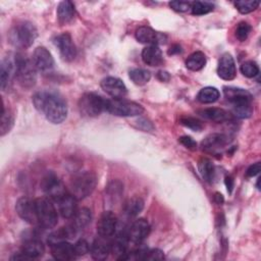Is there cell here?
<instances>
[{
	"instance_id": "cell-1",
	"label": "cell",
	"mask_w": 261,
	"mask_h": 261,
	"mask_svg": "<svg viewBox=\"0 0 261 261\" xmlns=\"http://www.w3.org/2000/svg\"><path fill=\"white\" fill-rule=\"evenodd\" d=\"M33 103L36 109L54 124H59L66 118L67 104L64 98L55 91L44 90L37 92L33 96Z\"/></svg>"
},
{
	"instance_id": "cell-2",
	"label": "cell",
	"mask_w": 261,
	"mask_h": 261,
	"mask_svg": "<svg viewBox=\"0 0 261 261\" xmlns=\"http://www.w3.org/2000/svg\"><path fill=\"white\" fill-rule=\"evenodd\" d=\"M37 36L38 32L36 27L32 22L24 20L16 23L11 29L9 33V41L13 46L25 49L33 45Z\"/></svg>"
},
{
	"instance_id": "cell-3",
	"label": "cell",
	"mask_w": 261,
	"mask_h": 261,
	"mask_svg": "<svg viewBox=\"0 0 261 261\" xmlns=\"http://www.w3.org/2000/svg\"><path fill=\"white\" fill-rule=\"evenodd\" d=\"M15 62V79L18 84L24 89H31L35 86L37 74V69L35 68L32 59H29L21 53H16L14 55Z\"/></svg>"
},
{
	"instance_id": "cell-4",
	"label": "cell",
	"mask_w": 261,
	"mask_h": 261,
	"mask_svg": "<svg viewBox=\"0 0 261 261\" xmlns=\"http://www.w3.org/2000/svg\"><path fill=\"white\" fill-rule=\"evenodd\" d=\"M97 178L94 172L84 171L73 177L70 182V194L76 200H83L95 190Z\"/></svg>"
},
{
	"instance_id": "cell-5",
	"label": "cell",
	"mask_w": 261,
	"mask_h": 261,
	"mask_svg": "<svg viewBox=\"0 0 261 261\" xmlns=\"http://www.w3.org/2000/svg\"><path fill=\"white\" fill-rule=\"evenodd\" d=\"M105 111L115 116L133 117L141 115L144 108L136 102L124 99H106Z\"/></svg>"
},
{
	"instance_id": "cell-6",
	"label": "cell",
	"mask_w": 261,
	"mask_h": 261,
	"mask_svg": "<svg viewBox=\"0 0 261 261\" xmlns=\"http://www.w3.org/2000/svg\"><path fill=\"white\" fill-rule=\"evenodd\" d=\"M77 106L81 115L96 117L105 111L106 99L95 93H86L80 98Z\"/></svg>"
},
{
	"instance_id": "cell-7",
	"label": "cell",
	"mask_w": 261,
	"mask_h": 261,
	"mask_svg": "<svg viewBox=\"0 0 261 261\" xmlns=\"http://www.w3.org/2000/svg\"><path fill=\"white\" fill-rule=\"evenodd\" d=\"M39 225L44 228H52L57 223V212L49 198L35 200Z\"/></svg>"
},
{
	"instance_id": "cell-8",
	"label": "cell",
	"mask_w": 261,
	"mask_h": 261,
	"mask_svg": "<svg viewBox=\"0 0 261 261\" xmlns=\"http://www.w3.org/2000/svg\"><path fill=\"white\" fill-rule=\"evenodd\" d=\"M42 189L50 200L58 202L61 198H63L67 193V190L64 184L53 173L49 172L43 178Z\"/></svg>"
},
{
	"instance_id": "cell-9",
	"label": "cell",
	"mask_w": 261,
	"mask_h": 261,
	"mask_svg": "<svg viewBox=\"0 0 261 261\" xmlns=\"http://www.w3.org/2000/svg\"><path fill=\"white\" fill-rule=\"evenodd\" d=\"M15 210L22 220L31 224H39L35 200L28 197L19 198L15 204Z\"/></svg>"
},
{
	"instance_id": "cell-10",
	"label": "cell",
	"mask_w": 261,
	"mask_h": 261,
	"mask_svg": "<svg viewBox=\"0 0 261 261\" xmlns=\"http://www.w3.org/2000/svg\"><path fill=\"white\" fill-rule=\"evenodd\" d=\"M54 44L58 48L60 56L64 61L70 62L76 56V48L68 33H62L54 38Z\"/></svg>"
},
{
	"instance_id": "cell-11",
	"label": "cell",
	"mask_w": 261,
	"mask_h": 261,
	"mask_svg": "<svg viewBox=\"0 0 261 261\" xmlns=\"http://www.w3.org/2000/svg\"><path fill=\"white\" fill-rule=\"evenodd\" d=\"M32 62L35 68L42 73H48L54 68V59L45 47H38L35 49L32 56Z\"/></svg>"
},
{
	"instance_id": "cell-12",
	"label": "cell",
	"mask_w": 261,
	"mask_h": 261,
	"mask_svg": "<svg viewBox=\"0 0 261 261\" xmlns=\"http://www.w3.org/2000/svg\"><path fill=\"white\" fill-rule=\"evenodd\" d=\"M100 85L102 90L113 99H123V97L127 93L124 83L120 79L115 76L104 77L101 81Z\"/></svg>"
},
{
	"instance_id": "cell-13",
	"label": "cell",
	"mask_w": 261,
	"mask_h": 261,
	"mask_svg": "<svg viewBox=\"0 0 261 261\" xmlns=\"http://www.w3.org/2000/svg\"><path fill=\"white\" fill-rule=\"evenodd\" d=\"M117 229V218L111 211H104L97 223L98 236L110 238Z\"/></svg>"
},
{
	"instance_id": "cell-14",
	"label": "cell",
	"mask_w": 261,
	"mask_h": 261,
	"mask_svg": "<svg viewBox=\"0 0 261 261\" xmlns=\"http://www.w3.org/2000/svg\"><path fill=\"white\" fill-rule=\"evenodd\" d=\"M150 224L144 218H139L133 222L130 227L127 229L129 242L135 245H140L149 234Z\"/></svg>"
},
{
	"instance_id": "cell-15",
	"label": "cell",
	"mask_w": 261,
	"mask_h": 261,
	"mask_svg": "<svg viewBox=\"0 0 261 261\" xmlns=\"http://www.w3.org/2000/svg\"><path fill=\"white\" fill-rule=\"evenodd\" d=\"M136 39L143 44L148 45H157V44H163L166 42V37L160 33L155 32L150 27H140L136 31Z\"/></svg>"
},
{
	"instance_id": "cell-16",
	"label": "cell",
	"mask_w": 261,
	"mask_h": 261,
	"mask_svg": "<svg viewBox=\"0 0 261 261\" xmlns=\"http://www.w3.org/2000/svg\"><path fill=\"white\" fill-rule=\"evenodd\" d=\"M217 74L224 81H231L237 75V68L233 57L229 53H224L218 62Z\"/></svg>"
},
{
	"instance_id": "cell-17",
	"label": "cell",
	"mask_w": 261,
	"mask_h": 261,
	"mask_svg": "<svg viewBox=\"0 0 261 261\" xmlns=\"http://www.w3.org/2000/svg\"><path fill=\"white\" fill-rule=\"evenodd\" d=\"M13 77H15L14 56H8L2 60L0 65V86L2 91H5L9 87Z\"/></svg>"
},
{
	"instance_id": "cell-18",
	"label": "cell",
	"mask_w": 261,
	"mask_h": 261,
	"mask_svg": "<svg viewBox=\"0 0 261 261\" xmlns=\"http://www.w3.org/2000/svg\"><path fill=\"white\" fill-rule=\"evenodd\" d=\"M129 239L127 230H119L114 237L113 241H111V253L118 260H123L124 256L127 253Z\"/></svg>"
},
{
	"instance_id": "cell-19",
	"label": "cell",
	"mask_w": 261,
	"mask_h": 261,
	"mask_svg": "<svg viewBox=\"0 0 261 261\" xmlns=\"http://www.w3.org/2000/svg\"><path fill=\"white\" fill-rule=\"evenodd\" d=\"M90 253L95 260H104L111 253V241L109 238L99 236L91 245Z\"/></svg>"
},
{
	"instance_id": "cell-20",
	"label": "cell",
	"mask_w": 261,
	"mask_h": 261,
	"mask_svg": "<svg viewBox=\"0 0 261 261\" xmlns=\"http://www.w3.org/2000/svg\"><path fill=\"white\" fill-rule=\"evenodd\" d=\"M228 143V138L224 134H210L201 143V147L204 151L209 153H215L224 148Z\"/></svg>"
},
{
	"instance_id": "cell-21",
	"label": "cell",
	"mask_w": 261,
	"mask_h": 261,
	"mask_svg": "<svg viewBox=\"0 0 261 261\" xmlns=\"http://www.w3.org/2000/svg\"><path fill=\"white\" fill-rule=\"evenodd\" d=\"M223 94L231 105L252 103V95L245 89L236 87H224Z\"/></svg>"
},
{
	"instance_id": "cell-22",
	"label": "cell",
	"mask_w": 261,
	"mask_h": 261,
	"mask_svg": "<svg viewBox=\"0 0 261 261\" xmlns=\"http://www.w3.org/2000/svg\"><path fill=\"white\" fill-rule=\"evenodd\" d=\"M51 254L54 259L60 261H69L76 257L73 245L66 241L51 245Z\"/></svg>"
},
{
	"instance_id": "cell-23",
	"label": "cell",
	"mask_w": 261,
	"mask_h": 261,
	"mask_svg": "<svg viewBox=\"0 0 261 261\" xmlns=\"http://www.w3.org/2000/svg\"><path fill=\"white\" fill-rule=\"evenodd\" d=\"M142 59L144 63L150 66H158L163 62V56L157 45H149L142 51Z\"/></svg>"
},
{
	"instance_id": "cell-24",
	"label": "cell",
	"mask_w": 261,
	"mask_h": 261,
	"mask_svg": "<svg viewBox=\"0 0 261 261\" xmlns=\"http://www.w3.org/2000/svg\"><path fill=\"white\" fill-rule=\"evenodd\" d=\"M71 222L69 223V225L71 226V228L73 229V231L75 233H77L79 231H81L83 228H85L92 220V213L91 210L84 207L79 209L75 214L71 217Z\"/></svg>"
},
{
	"instance_id": "cell-25",
	"label": "cell",
	"mask_w": 261,
	"mask_h": 261,
	"mask_svg": "<svg viewBox=\"0 0 261 261\" xmlns=\"http://www.w3.org/2000/svg\"><path fill=\"white\" fill-rule=\"evenodd\" d=\"M76 199L71 194H66L63 198H61L58 203V208L60 215L63 218H71L75 212L77 211L76 208Z\"/></svg>"
},
{
	"instance_id": "cell-26",
	"label": "cell",
	"mask_w": 261,
	"mask_h": 261,
	"mask_svg": "<svg viewBox=\"0 0 261 261\" xmlns=\"http://www.w3.org/2000/svg\"><path fill=\"white\" fill-rule=\"evenodd\" d=\"M57 19L60 24H67L69 23L74 15H75V8L71 1H61L57 6Z\"/></svg>"
},
{
	"instance_id": "cell-27",
	"label": "cell",
	"mask_w": 261,
	"mask_h": 261,
	"mask_svg": "<svg viewBox=\"0 0 261 261\" xmlns=\"http://www.w3.org/2000/svg\"><path fill=\"white\" fill-rule=\"evenodd\" d=\"M21 252L30 259H36L43 256L45 253V247L43 243L38 240H29L22 245Z\"/></svg>"
},
{
	"instance_id": "cell-28",
	"label": "cell",
	"mask_w": 261,
	"mask_h": 261,
	"mask_svg": "<svg viewBox=\"0 0 261 261\" xmlns=\"http://www.w3.org/2000/svg\"><path fill=\"white\" fill-rule=\"evenodd\" d=\"M200 114L204 118L214 122H223L229 119V113L222 108H216V107L206 108L204 110H201Z\"/></svg>"
},
{
	"instance_id": "cell-29",
	"label": "cell",
	"mask_w": 261,
	"mask_h": 261,
	"mask_svg": "<svg viewBox=\"0 0 261 261\" xmlns=\"http://www.w3.org/2000/svg\"><path fill=\"white\" fill-rule=\"evenodd\" d=\"M206 64V56L201 51H196L192 53L186 60V66L188 69L193 71H198L202 69Z\"/></svg>"
},
{
	"instance_id": "cell-30",
	"label": "cell",
	"mask_w": 261,
	"mask_h": 261,
	"mask_svg": "<svg viewBox=\"0 0 261 261\" xmlns=\"http://www.w3.org/2000/svg\"><path fill=\"white\" fill-rule=\"evenodd\" d=\"M219 91L214 87H205L197 95V100L203 104H211L219 99Z\"/></svg>"
},
{
	"instance_id": "cell-31",
	"label": "cell",
	"mask_w": 261,
	"mask_h": 261,
	"mask_svg": "<svg viewBox=\"0 0 261 261\" xmlns=\"http://www.w3.org/2000/svg\"><path fill=\"white\" fill-rule=\"evenodd\" d=\"M144 208V201L140 197H133L124 204V213L128 217L137 216Z\"/></svg>"
},
{
	"instance_id": "cell-32",
	"label": "cell",
	"mask_w": 261,
	"mask_h": 261,
	"mask_svg": "<svg viewBox=\"0 0 261 261\" xmlns=\"http://www.w3.org/2000/svg\"><path fill=\"white\" fill-rule=\"evenodd\" d=\"M128 76L134 84L144 86L150 81L151 73L149 70L144 68H133L128 71Z\"/></svg>"
},
{
	"instance_id": "cell-33",
	"label": "cell",
	"mask_w": 261,
	"mask_h": 261,
	"mask_svg": "<svg viewBox=\"0 0 261 261\" xmlns=\"http://www.w3.org/2000/svg\"><path fill=\"white\" fill-rule=\"evenodd\" d=\"M199 172L202 176V178L207 181L211 182L214 177V165L211 162V160L207 158H202L198 163Z\"/></svg>"
},
{
	"instance_id": "cell-34",
	"label": "cell",
	"mask_w": 261,
	"mask_h": 261,
	"mask_svg": "<svg viewBox=\"0 0 261 261\" xmlns=\"http://www.w3.org/2000/svg\"><path fill=\"white\" fill-rule=\"evenodd\" d=\"M214 9V4L208 1H194L191 3V11L194 15H204Z\"/></svg>"
},
{
	"instance_id": "cell-35",
	"label": "cell",
	"mask_w": 261,
	"mask_h": 261,
	"mask_svg": "<svg viewBox=\"0 0 261 261\" xmlns=\"http://www.w3.org/2000/svg\"><path fill=\"white\" fill-rule=\"evenodd\" d=\"M13 125V115L8 110L6 111L4 109V106H2V113H1V125H0V135L3 137L5 134H7Z\"/></svg>"
},
{
	"instance_id": "cell-36",
	"label": "cell",
	"mask_w": 261,
	"mask_h": 261,
	"mask_svg": "<svg viewBox=\"0 0 261 261\" xmlns=\"http://www.w3.org/2000/svg\"><path fill=\"white\" fill-rule=\"evenodd\" d=\"M253 113L252 103L232 105V114L239 118H249Z\"/></svg>"
},
{
	"instance_id": "cell-37",
	"label": "cell",
	"mask_w": 261,
	"mask_h": 261,
	"mask_svg": "<svg viewBox=\"0 0 261 261\" xmlns=\"http://www.w3.org/2000/svg\"><path fill=\"white\" fill-rule=\"evenodd\" d=\"M259 1L256 0H240L234 2L236 8L242 13L247 14L254 11L259 6Z\"/></svg>"
},
{
	"instance_id": "cell-38",
	"label": "cell",
	"mask_w": 261,
	"mask_h": 261,
	"mask_svg": "<svg viewBox=\"0 0 261 261\" xmlns=\"http://www.w3.org/2000/svg\"><path fill=\"white\" fill-rule=\"evenodd\" d=\"M241 72L247 77H255L259 73V66L255 61L249 60L241 65Z\"/></svg>"
},
{
	"instance_id": "cell-39",
	"label": "cell",
	"mask_w": 261,
	"mask_h": 261,
	"mask_svg": "<svg viewBox=\"0 0 261 261\" xmlns=\"http://www.w3.org/2000/svg\"><path fill=\"white\" fill-rule=\"evenodd\" d=\"M251 25L246 22V21H241L239 22V24L236 28V37L239 41L244 42L247 40V38L249 37L250 33H251Z\"/></svg>"
},
{
	"instance_id": "cell-40",
	"label": "cell",
	"mask_w": 261,
	"mask_h": 261,
	"mask_svg": "<svg viewBox=\"0 0 261 261\" xmlns=\"http://www.w3.org/2000/svg\"><path fill=\"white\" fill-rule=\"evenodd\" d=\"M180 123L182 125H185V126L195 130V132L202 130L203 126H204L203 123L200 120H198V119H196L194 117H191V116H184V117H181L180 118Z\"/></svg>"
},
{
	"instance_id": "cell-41",
	"label": "cell",
	"mask_w": 261,
	"mask_h": 261,
	"mask_svg": "<svg viewBox=\"0 0 261 261\" xmlns=\"http://www.w3.org/2000/svg\"><path fill=\"white\" fill-rule=\"evenodd\" d=\"M73 247H74V252H75L76 256H83V255L89 253L90 249H91V246L89 245V243L86 240L77 241L73 245Z\"/></svg>"
},
{
	"instance_id": "cell-42",
	"label": "cell",
	"mask_w": 261,
	"mask_h": 261,
	"mask_svg": "<svg viewBox=\"0 0 261 261\" xmlns=\"http://www.w3.org/2000/svg\"><path fill=\"white\" fill-rule=\"evenodd\" d=\"M107 191H108V194L110 195V197H119L121 195V193L123 192V186L120 181H112L109 184L108 188H107Z\"/></svg>"
},
{
	"instance_id": "cell-43",
	"label": "cell",
	"mask_w": 261,
	"mask_h": 261,
	"mask_svg": "<svg viewBox=\"0 0 261 261\" xmlns=\"http://www.w3.org/2000/svg\"><path fill=\"white\" fill-rule=\"evenodd\" d=\"M191 3L189 1H171L169 2V6L177 12H186L191 9Z\"/></svg>"
},
{
	"instance_id": "cell-44",
	"label": "cell",
	"mask_w": 261,
	"mask_h": 261,
	"mask_svg": "<svg viewBox=\"0 0 261 261\" xmlns=\"http://www.w3.org/2000/svg\"><path fill=\"white\" fill-rule=\"evenodd\" d=\"M179 143L185 146L187 149H190L192 151L196 150L197 149V143L194 141L193 138L189 137V136H182L179 138Z\"/></svg>"
},
{
	"instance_id": "cell-45",
	"label": "cell",
	"mask_w": 261,
	"mask_h": 261,
	"mask_svg": "<svg viewBox=\"0 0 261 261\" xmlns=\"http://www.w3.org/2000/svg\"><path fill=\"white\" fill-rule=\"evenodd\" d=\"M162 259H164V254L160 249L149 250L145 257V260H152V261L153 260H162Z\"/></svg>"
},
{
	"instance_id": "cell-46",
	"label": "cell",
	"mask_w": 261,
	"mask_h": 261,
	"mask_svg": "<svg viewBox=\"0 0 261 261\" xmlns=\"http://www.w3.org/2000/svg\"><path fill=\"white\" fill-rule=\"evenodd\" d=\"M260 170H261V164H260V162H256L249 166V168L246 171V174L249 177H253V176L257 175L260 172Z\"/></svg>"
},
{
	"instance_id": "cell-47",
	"label": "cell",
	"mask_w": 261,
	"mask_h": 261,
	"mask_svg": "<svg viewBox=\"0 0 261 261\" xmlns=\"http://www.w3.org/2000/svg\"><path fill=\"white\" fill-rule=\"evenodd\" d=\"M225 186H226V188H227V191H228L229 193H231L232 188H233V178H232V176L227 175V176L225 177Z\"/></svg>"
},
{
	"instance_id": "cell-48",
	"label": "cell",
	"mask_w": 261,
	"mask_h": 261,
	"mask_svg": "<svg viewBox=\"0 0 261 261\" xmlns=\"http://www.w3.org/2000/svg\"><path fill=\"white\" fill-rule=\"evenodd\" d=\"M158 79L162 82H167L169 80V73L166 72V71L161 70V71L158 72Z\"/></svg>"
},
{
	"instance_id": "cell-49",
	"label": "cell",
	"mask_w": 261,
	"mask_h": 261,
	"mask_svg": "<svg viewBox=\"0 0 261 261\" xmlns=\"http://www.w3.org/2000/svg\"><path fill=\"white\" fill-rule=\"evenodd\" d=\"M181 52V48L179 45H173L172 47H170L169 51H168V54H175V53H180Z\"/></svg>"
},
{
	"instance_id": "cell-50",
	"label": "cell",
	"mask_w": 261,
	"mask_h": 261,
	"mask_svg": "<svg viewBox=\"0 0 261 261\" xmlns=\"http://www.w3.org/2000/svg\"><path fill=\"white\" fill-rule=\"evenodd\" d=\"M215 198H217V203H218V204H220V203H222V202H223V198H222V196H221V195L216 194V195H215Z\"/></svg>"
},
{
	"instance_id": "cell-51",
	"label": "cell",
	"mask_w": 261,
	"mask_h": 261,
	"mask_svg": "<svg viewBox=\"0 0 261 261\" xmlns=\"http://www.w3.org/2000/svg\"><path fill=\"white\" fill-rule=\"evenodd\" d=\"M259 182H260V178H258V180H257V185H256V186H257V189H258V190H260V188H259Z\"/></svg>"
}]
</instances>
